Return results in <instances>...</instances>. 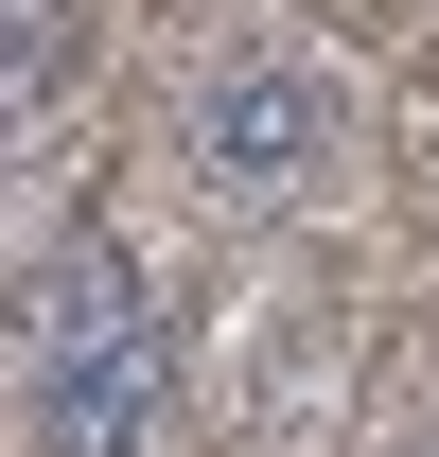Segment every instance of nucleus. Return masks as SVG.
I'll list each match as a JSON object with an SVG mask.
<instances>
[{
    "label": "nucleus",
    "mask_w": 439,
    "mask_h": 457,
    "mask_svg": "<svg viewBox=\"0 0 439 457\" xmlns=\"http://www.w3.org/2000/svg\"><path fill=\"white\" fill-rule=\"evenodd\" d=\"M18 422H36V457H159L176 440V317L123 228H54V264L18 299Z\"/></svg>",
    "instance_id": "nucleus-1"
},
{
    "label": "nucleus",
    "mask_w": 439,
    "mask_h": 457,
    "mask_svg": "<svg viewBox=\"0 0 439 457\" xmlns=\"http://www.w3.org/2000/svg\"><path fill=\"white\" fill-rule=\"evenodd\" d=\"M176 159H194V194H228V212H299V194H334V159H352V88H334L299 36H228V54L194 71V106H176Z\"/></svg>",
    "instance_id": "nucleus-2"
}]
</instances>
